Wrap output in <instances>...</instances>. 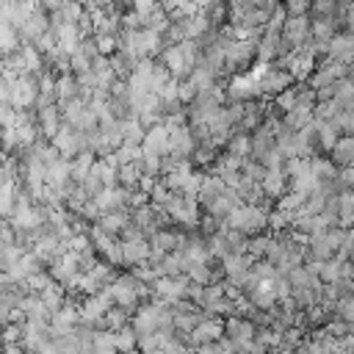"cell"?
<instances>
[{"instance_id":"cell-4","label":"cell","mask_w":354,"mask_h":354,"mask_svg":"<svg viewBox=\"0 0 354 354\" xmlns=\"http://www.w3.org/2000/svg\"><path fill=\"white\" fill-rule=\"evenodd\" d=\"M6 160H8V152H6V149H3V147H0V166H3V163H6Z\"/></svg>"},{"instance_id":"cell-1","label":"cell","mask_w":354,"mask_h":354,"mask_svg":"<svg viewBox=\"0 0 354 354\" xmlns=\"http://www.w3.org/2000/svg\"><path fill=\"white\" fill-rule=\"evenodd\" d=\"M36 97H39V80L36 75H17L11 80V105L17 111H25V108H36Z\"/></svg>"},{"instance_id":"cell-3","label":"cell","mask_w":354,"mask_h":354,"mask_svg":"<svg viewBox=\"0 0 354 354\" xmlns=\"http://www.w3.org/2000/svg\"><path fill=\"white\" fill-rule=\"evenodd\" d=\"M36 124H39V133L41 138H53L58 133V127L64 124V116H61V108L53 102V105H44V108H36Z\"/></svg>"},{"instance_id":"cell-2","label":"cell","mask_w":354,"mask_h":354,"mask_svg":"<svg viewBox=\"0 0 354 354\" xmlns=\"http://www.w3.org/2000/svg\"><path fill=\"white\" fill-rule=\"evenodd\" d=\"M53 28V22H50V14L44 11V8H33L30 14H28V19L19 25V36H22V41H36L41 33H47Z\"/></svg>"}]
</instances>
